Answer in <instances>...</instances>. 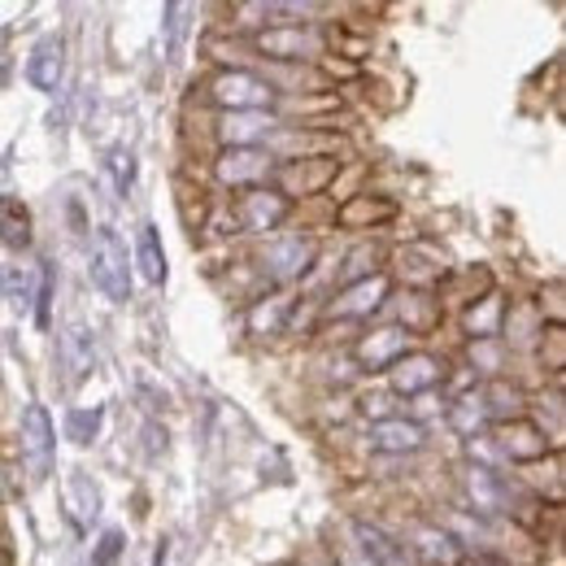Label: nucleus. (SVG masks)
I'll use <instances>...</instances> for the list:
<instances>
[{"label": "nucleus", "mask_w": 566, "mask_h": 566, "mask_svg": "<svg viewBox=\"0 0 566 566\" xmlns=\"http://www.w3.org/2000/svg\"><path fill=\"white\" fill-rule=\"evenodd\" d=\"M249 49L262 66H323L336 49V31L323 27H262L249 35Z\"/></svg>", "instance_id": "1"}, {"label": "nucleus", "mask_w": 566, "mask_h": 566, "mask_svg": "<svg viewBox=\"0 0 566 566\" xmlns=\"http://www.w3.org/2000/svg\"><path fill=\"white\" fill-rule=\"evenodd\" d=\"M318 258H323L318 235H310V231H283V235H271V240L258 244L253 266L266 280V287H292L296 292V283H305L314 275Z\"/></svg>", "instance_id": "2"}, {"label": "nucleus", "mask_w": 566, "mask_h": 566, "mask_svg": "<svg viewBox=\"0 0 566 566\" xmlns=\"http://www.w3.org/2000/svg\"><path fill=\"white\" fill-rule=\"evenodd\" d=\"M201 96L213 105V114H258V109L275 114V105H280V92L253 66H218L206 78Z\"/></svg>", "instance_id": "3"}, {"label": "nucleus", "mask_w": 566, "mask_h": 566, "mask_svg": "<svg viewBox=\"0 0 566 566\" xmlns=\"http://www.w3.org/2000/svg\"><path fill=\"white\" fill-rule=\"evenodd\" d=\"M87 280L109 305L132 301V258H127V244L114 227H96L92 253H87Z\"/></svg>", "instance_id": "4"}, {"label": "nucleus", "mask_w": 566, "mask_h": 566, "mask_svg": "<svg viewBox=\"0 0 566 566\" xmlns=\"http://www.w3.org/2000/svg\"><path fill=\"white\" fill-rule=\"evenodd\" d=\"M388 296H392V275L384 271V275H370V280L332 287V292L323 296L318 314H323L327 323H349V327H357V323L375 318L379 310H388Z\"/></svg>", "instance_id": "5"}, {"label": "nucleus", "mask_w": 566, "mask_h": 566, "mask_svg": "<svg viewBox=\"0 0 566 566\" xmlns=\"http://www.w3.org/2000/svg\"><path fill=\"white\" fill-rule=\"evenodd\" d=\"M292 201L275 192L271 184H262V188H249V192H235V201H231V227H235V235H253V240H271V235H280V227L292 218Z\"/></svg>", "instance_id": "6"}, {"label": "nucleus", "mask_w": 566, "mask_h": 566, "mask_svg": "<svg viewBox=\"0 0 566 566\" xmlns=\"http://www.w3.org/2000/svg\"><path fill=\"white\" fill-rule=\"evenodd\" d=\"M410 349H415V340L397 323H379L349 340V361L357 366V375H388Z\"/></svg>", "instance_id": "7"}, {"label": "nucleus", "mask_w": 566, "mask_h": 566, "mask_svg": "<svg viewBox=\"0 0 566 566\" xmlns=\"http://www.w3.org/2000/svg\"><path fill=\"white\" fill-rule=\"evenodd\" d=\"M18 453H22V467H27V475H31L35 484L49 480L53 458H57V427H53L49 406L31 401V406L22 410V423H18Z\"/></svg>", "instance_id": "8"}, {"label": "nucleus", "mask_w": 566, "mask_h": 566, "mask_svg": "<svg viewBox=\"0 0 566 566\" xmlns=\"http://www.w3.org/2000/svg\"><path fill=\"white\" fill-rule=\"evenodd\" d=\"M489 440H493L501 467H514V471H518V467H532V462H541V458H549V453H558V444L545 436V427L532 423V415L489 427Z\"/></svg>", "instance_id": "9"}, {"label": "nucleus", "mask_w": 566, "mask_h": 566, "mask_svg": "<svg viewBox=\"0 0 566 566\" xmlns=\"http://www.w3.org/2000/svg\"><path fill=\"white\" fill-rule=\"evenodd\" d=\"M384 379L397 401H415V397H427L449 384V357L431 354V349H410Z\"/></svg>", "instance_id": "10"}, {"label": "nucleus", "mask_w": 566, "mask_h": 566, "mask_svg": "<svg viewBox=\"0 0 566 566\" xmlns=\"http://www.w3.org/2000/svg\"><path fill=\"white\" fill-rule=\"evenodd\" d=\"M275 157L266 148H218L210 161V175L218 188H231V192H249V188H262L271 184L275 175Z\"/></svg>", "instance_id": "11"}, {"label": "nucleus", "mask_w": 566, "mask_h": 566, "mask_svg": "<svg viewBox=\"0 0 566 566\" xmlns=\"http://www.w3.org/2000/svg\"><path fill=\"white\" fill-rule=\"evenodd\" d=\"M336 175H340V161L336 157H310V161H280L275 175H271V188L283 192L292 206L296 201H314L323 192L336 188Z\"/></svg>", "instance_id": "12"}, {"label": "nucleus", "mask_w": 566, "mask_h": 566, "mask_svg": "<svg viewBox=\"0 0 566 566\" xmlns=\"http://www.w3.org/2000/svg\"><path fill=\"white\" fill-rule=\"evenodd\" d=\"M392 305V323L410 336V340H427L440 332L444 323V296L440 292H419V287H401L388 296Z\"/></svg>", "instance_id": "13"}, {"label": "nucleus", "mask_w": 566, "mask_h": 566, "mask_svg": "<svg viewBox=\"0 0 566 566\" xmlns=\"http://www.w3.org/2000/svg\"><path fill=\"white\" fill-rule=\"evenodd\" d=\"M366 449L375 458H388V462H406V458H419L427 449V427L415 423L410 415H392L384 423H370L366 427Z\"/></svg>", "instance_id": "14"}, {"label": "nucleus", "mask_w": 566, "mask_h": 566, "mask_svg": "<svg viewBox=\"0 0 566 566\" xmlns=\"http://www.w3.org/2000/svg\"><path fill=\"white\" fill-rule=\"evenodd\" d=\"M296 301L301 296L292 287H266V292H258L249 301V310H244V332L253 340H275V336H283L292 327V318H296Z\"/></svg>", "instance_id": "15"}, {"label": "nucleus", "mask_w": 566, "mask_h": 566, "mask_svg": "<svg viewBox=\"0 0 566 566\" xmlns=\"http://www.w3.org/2000/svg\"><path fill=\"white\" fill-rule=\"evenodd\" d=\"M287 118L258 109V114H213V144L218 148H266Z\"/></svg>", "instance_id": "16"}, {"label": "nucleus", "mask_w": 566, "mask_h": 566, "mask_svg": "<svg viewBox=\"0 0 566 566\" xmlns=\"http://www.w3.org/2000/svg\"><path fill=\"white\" fill-rule=\"evenodd\" d=\"M345 532H349V541H354L357 549L366 554L370 566H419L415 554L406 549V541L397 532H388L379 518H349Z\"/></svg>", "instance_id": "17"}, {"label": "nucleus", "mask_w": 566, "mask_h": 566, "mask_svg": "<svg viewBox=\"0 0 566 566\" xmlns=\"http://www.w3.org/2000/svg\"><path fill=\"white\" fill-rule=\"evenodd\" d=\"M397 201H388V197H379V192H354V197H345L336 213H332V222L336 227H345V231H379V227H388V222H397Z\"/></svg>", "instance_id": "18"}, {"label": "nucleus", "mask_w": 566, "mask_h": 566, "mask_svg": "<svg viewBox=\"0 0 566 566\" xmlns=\"http://www.w3.org/2000/svg\"><path fill=\"white\" fill-rule=\"evenodd\" d=\"M406 549L415 554V563L419 566H458L462 563V549L453 545V536L436 523V518H423V523H415L406 536Z\"/></svg>", "instance_id": "19"}, {"label": "nucleus", "mask_w": 566, "mask_h": 566, "mask_svg": "<svg viewBox=\"0 0 566 566\" xmlns=\"http://www.w3.org/2000/svg\"><path fill=\"white\" fill-rule=\"evenodd\" d=\"M505 292L501 287H484L480 296L462 301V332L467 340H501V318H505Z\"/></svg>", "instance_id": "20"}, {"label": "nucleus", "mask_w": 566, "mask_h": 566, "mask_svg": "<svg viewBox=\"0 0 566 566\" xmlns=\"http://www.w3.org/2000/svg\"><path fill=\"white\" fill-rule=\"evenodd\" d=\"M62 74H66V40L62 35H44L35 49H31V62H27V78L35 92H57L62 87Z\"/></svg>", "instance_id": "21"}, {"label": "nucleus", "mask_w": 566, "mask_h": 566, "mask_svg": "<svg viewBox=\"0 0 566 566\" xmlns=\"http://www.w3.org/2000/svg\"><path fill=\"white\" fill-rule=\"evenodd\" d=\"M444 423L453 427L462 440H475V436H489V406H484V392H480V384H471V388H462L449 406H444Z\"/></svg>", "instance_id": "22"}, {"label": "nucleus", "mask_w": 566, "mask_h": 566, "mask_svg": "<svg viewBox=\"0 0 566 566\" xmlns=\"http://www.w3.org/2000/svg\"><path fill=\"white\" fill-rule=\"evenodd\" d=\"M545 332V310L536 301H510L505 305V318H501V345L514 354L523 345H536Z\"/></svg>", "instance_id": "23"}, {"label": "nucleus", "mask_w": 566, "mask_h": 566, "mask_svg": "<svg viewBox=\"0 0 566 566\" xmlns=\"http://www.w3.org/2000/svg\"><path fill=\"white\" fill-rule=\"evenodd\" d=\"M480 392H484V406H489L493 427L510 423V419H523V415H527V406H532L527 388H523L518 379H510V375H501V379H484V384H480Z\"/></svg>", "instance_id": "24"}, {"label": "nucleus", "mask_w": 566, "mask_h": 566, "mask_svg": "<svg viewBox=\"0 0 566 566\" xmlns=\"http://www.w3.org/2000/svg\"><path fill=\"white\" fill-rule=\"evenodd\" d=\"M388 244H379V240H361L354 244L345 258H340V266H336V283L332 287H345V283H357V280H370V275H384L388 271Z\"/></svg>", "instance_id": "25"}, {"label": "nucleus", "mask_w": 566, "mask_h": 566, "mask_svg": "<svg viewBox=\"0 0 566 566\" xmlns=\"http://www.w3.org/2000/svg\"><path fill=\"white\" fill-rule=\"evenodd\" d=\"M0 244L13 249V253H27L35 244V218H31V206L13 192L0 197Z\"/></svg>", "instance_id": "26"}, {"label": "nucleus", "mask_w": 566, "mask_h": 566, "mask_svg": "<svg viewBox=\"0 0 566 566\" xmlns=\"http://www.w3.org/2000/svg\"><path fill=\"white\" fill-rule=\"evenodd\" d=\"M62 361H66L74 384H83L96 370V332L87 323H71L66 327V336H62Z\"/></svg>", "instance_id": "27"}, {"label": "nucleus", "mask_w": 566, "mask_h": 566, "mask_svg": "<svg viewBox=\"0 0 566 566\" xmlns=\"http://www.w3.org/2000/svg\"><path fill=\"white\" fill-rule=\"evenodd\" d=\"M136 266H140L144 283H153V287H161V283L170 280L166 249H161V235H157L153 222H144L140 231H136Z\"/></svg>", "instance_id": "28"}, {"label": "nucleus", "mask_w": 566, "mask_h": 566, "mask_svg": "<svg viewBox=\"0 0 566 566\" xmlns=\"http://www.w3.org/2000/svg\"><path fill=\"white\" fill-rule=\"evenodd\" d=\"M467 370L484 379H501L510 370V349L501 340H467Z\"/></svg>", "instance_id": "29"}, {"label": "nucleus", "mask_w": 566, "mask_h": 566, "mask_svg": "<svg viewBox=\"0 0 566 566\" xmlns=\"http://www.w3.org/2000/svg\"><path fill=\"white\" fill-rule=\"evenodd\" d=\"M536 357H541V366H545L554 379H563V366H566L563 323H545V332H541V340H536Z\"/></svg>", "instance_id": "30"}, {"label": "nucleus", "mask_w": 566, "mask_h": 566, "mask_svg": "<svg viewBox=\"0 0 566 566\" xmlns=\"http://www.w3.org/2000/svg\"><path fill=\"white\" fill-rule=\"evenodd\" d=\"M397 406H401V401H397V397L384 388V392H366V397L357 401L354 415H361V419H366V427H370V423H384V419H392V415H401Z\"/></svg>", "instance_id": "31"}, {"label": "nucleus", "mask_w": 566, "mask_h": 566, "mask_svg": "<svg viewBox=\"0 0 566 566\" xmlns=\"http://www.w3.org/2000/svg\"><path fill=\"white\" fill-rule=\"evenodd\" d=\"M101 410H71V419H66V440L74 444H92L96 440V431H101Z\"/></svg>", "instance_id": "32"}, {"label": "nucleus", "mask_w": 566, "mask_h": 566, "mask_svg": "<svg viewBox=\"0 0 566 566\" xmlns=\"http://www.w3.org/2000/svg\"><path fill=\"white\" fill-rule=\"evenodd\" d=\"M53 287H57V275L44 262L40 266V283H35V327H49V318H53Z\"/></svg>", "instance_id": "33"}, {"label": "nucleus", "mask_w": 566, "mask_h": 566, "mask_svg": "<svg viewBox=\"0 0 566 566\" xmlns=\"http://www.w3.org/2000/svg\"><path fill=\"white\" fill-rule=\"evenodd\" d=\"M327 563H332V566H370V563H366V554H361L354 541H349V532L332 536V545H327Z\"/></svg>", "instance_id": "34"}, {"label": "nucleus", "mask_w": 566, "mask_h": 566, "mask_svg": "<svg viewBox=\"0 0 566 566\" xmlns=\"http://www.w3.org/2000/svg\"><path fill=\"white\" fill-rule=\"evenodd\" d=\"M192 9L188 4H166V57L175 62L179 57V40H184V18Z\"/></svg>", "instance_id": "35"}, {"label": "nucleus", "mask_w": 566, "mask_h": 566, "mask_svg": "<svg viewBox=\"0 0 566 566\" xmlns=\"http://www.w3.org/2000/svg\"><path fill=\"white\" fill-rule=\"evenodd\" d=\"M109 170H114V179H118V192L127 197V192L136 188V153H132V148H118V153L109 157Z\"/></svg>", "instance_id": "36"}, {"label": "nucleus", "mask_w": 566, "mask_h": 566, "mask_svg": "<svg viewBox=\"0 0 566 566\" xmlns=\"http://www.w3.org/2000/svg\"><path fill=\"white\" fill-rule=\"evenodd\" d=\"M123 545H127V536L118 532V527H109L101 541H96V554H92V566H114L118 563V554H123Z\"/></svg>", "instance_id": "37"}, {"label": "nucleus", "mask_w": 566, "mask_h": 566, "mask_svg": "<svg viewBox=\"0 0 566 566\" xmlns=\"http://www.w3.org/2000/svg\"><path fill=\"white\" fill-rule=\"evenodd\" d=\"M4 493H9V475H4V467H0V501H4Z\"/></svg>", "instance_id": "38"}, {"label": "nucleus", "mask_w": 566, "mask_h": 566, "mask_svg": "<svg viewBox=\"0 0 566 566\" xmlns=\"http://www.w3.org/2000/svg\"><path fill=\"white\" fill-rule=\"evenodd\" d=\"M0 566H13V554H9L4 545H0Z\"/></svg>", "instance_id": "39"}, {"label": "nucleus", "mask_w": 566, "mask_h": 566, "mask_svg": "<svg viewBox=\"0 0 566 566\" xmlns=\"http://www.w3.org/2000/svg\"><path fill=\"white\" fill-rule=\"evenodd\" d=\"M0 292H4V275H0Z\"/></svg>", "instance_id": "40"}, {"label": "nucleus", "mask_w": 566, "mask_h": 566, "mask_svg": "<svg viewBox=\"0 0 566 566\" xmlns=\"http://www.w3.org/2000/svg\"><path fill=\"white\" fill-rule=\"evenodd\" d=\"M0 78H4V66H0Z\"/></svg>", "instance_id": "41"}]
</instances>
